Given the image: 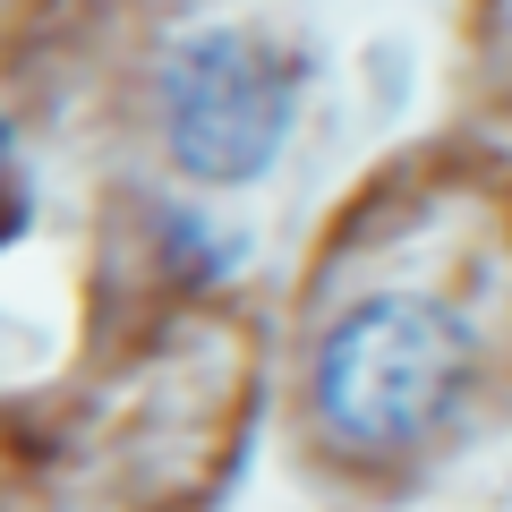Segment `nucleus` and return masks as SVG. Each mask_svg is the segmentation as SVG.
<instances>
[{
  "instance_id": "nucleus-1",
  "label": "nucleus",
  "mask_w": 512,
  "mask_h": 512,
  "mask_svg": "<svg viewBox=\"0 0 512 512\" xmlns=\"http://www.w3.org/2000/svg\"><path fill=\"white\" fill-rule=\"evenodd\" d=\"M470 333L419 291H376L316 342V419L350 453H410L461 410Z\"/></svg>"
},
{
  "instance_id": "nucleus-2",
  "label": "nucleus",
  "mask_w": 512,
  "mask_h": 512,
  "mask_svg": "<svg viewBox=\"0 0 512 512\" xmlns=\"http://www.w3.org/2000/svg\"><path fill=\"white\" fill-rule=\"evenodd\" d=\"M299 111V60L248 26H205L163 60V137L188 180H256Z\"/></svg>"
},
{
  "instance_id": "nucleus-3",
  "label": "nucleus",
  "mask_w": 512,
  "mask_h": 512,
  "mask_svg": "<svg viewBox=\"0 0 512 512\" xmlns=\"http://www.w3.org/2000/svg\"><path fill=\"white\" fill-rule=\"evenodd\" d=\"M0 154H9V120H0Z\"/></svg>"
}]
</instances>
